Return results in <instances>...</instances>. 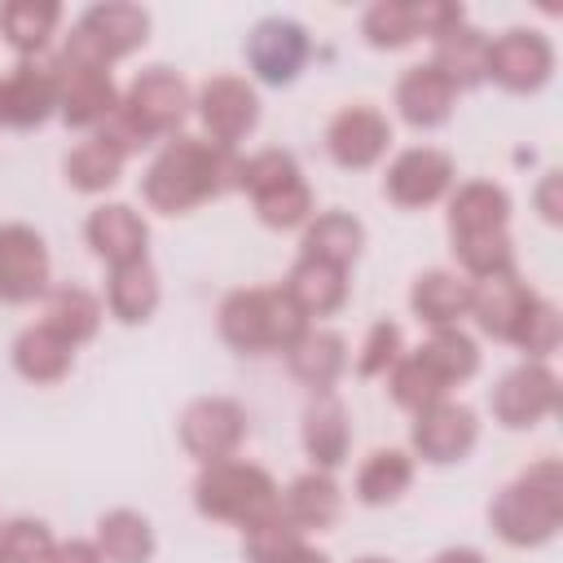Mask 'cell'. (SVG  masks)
<instances>
[{"mask_svg":"<svg viewBox=\"0 0 563 563\" xmlns=\"http://www.w3.org/2000/svg\"><path fill=\"white\" fill-rule=\"evenodd\" d=\"M238 189V154L207 136H167L141 176V198L163 216H185Z\"/></svg>","mask_w":563,"mask_h":563,"instance_id":"cell-1","label":"cell"},{"mask_svg":"<svg viewBox=\"0 0 563 563\" xmlns=\"http://www.w3.org/2000/svg\"><path fill=\"white\" fill-rule=\"evenodd\" d=\"M488 523L506 545H545L563 523V466L559 457L532 462L488 501Z\"/></svg>","mask_w":563,"mask_h":563,"instance_id":"cell-2","label":"cell"},{"mask_svg":"<svg viewBox=\"0 0 563 563\" xmlns=\"http://www.w3.org/2000/svg\"><path fill=\"white\" fill-rule=\"evenodd\" d=\"M216 325L233 352L264 356V352H286L308 330V317L282 286H242L220 299Z\"/></svg>","mask_w":563,"mask_h":563,"instance_id":"cell-3","label":"cell"},{"mask_svg":"<svg viewBox=\"0 0 563 563\" xmlns=\"http://www.w3.org/2000/svg\"><path fill=\"white\" fill-rule=\"evenodd\" d=\"M194 510L202 519L216 523H238L242 532L268 523L273 515H282V493L273 484V475L255 462H211L198 471L194 479Z\"/></svg>","mask_w":563,"mask_h":563,"instance_id":"cell-4","label":"cell"},{"mask_svg":"<svg viewBox=\"0 0 563 563\" xmlns=\"http://www.w3.org/2000/svg\"><path fill=\"white\" fill-rule=\"evenodd\" d=\"M150 40V13L132 0H101L92 9L79 13V22L70 26L66 44H62V62H84V66H106L136 53Z\"/></svg>","mask_w":563,"mask_h":563,"instance_id":"cell-5","label":"cell"},{"mask_svg":"<svg viewBox=\"0 0 563 563\" xmlns=\"http://www.w3.org/2000/svg\"><path fill=\"white\" fill-rule=\"evenodd\" d=\"M189 110H194L189 84H185L172 66H145V70L128 84V92L119 97V110H114V114L132 128V136H136L141 145H150V141L176 136Z\"/></svg>","mask_w":563,"mask_h":563,"instance_id":"cell-6","label":"cell"},{"mask_svg":"<svg viewBox=\"0 0 563 563\" xmlns=\"http://www.w3.org/2000/svg\"><path fill=\"white\" fill-rule=\"evenodd\" d=\"M176 427H180L185 453L198 457L202 466H211V462L238 457V449L246 440V409L229 396H198L185 405Z\"/></svg>","mask_w":563,"mask_h":563,"instance_id":"cell-7","label":"cell"},{"mask_svg":"<svg viewBox=\"0 0 563 563\" xmlns=\"http://www.w3.org/2000/svg\"><path fill=\"white\" fill-rule=\"evenodd\" d=\"M554 75V44L532 26H510L497 40H488L484 53V79H493L506 92H537Z\"/></svg>","mask_w":563,"mask_h":563,"instance_id":"cell-8","label":"cell"},{"mask_svg":"<svg viewBox=\"0 0 563 563\" xmlns=\"http://www.w3.org/2000/svg\"><path fill=\"white\" fill-rule=\"evenodd\" d=\"M194 110L202 119V132L207 141L233 150L238 141H246L260 123V92L242 79V75H211L198 97H194Z\"/></svg>","mask_w":563,"mask_h":563,"instance_id":"cell-9","label":"cell"},{"mask_svg":"<svg viewBox=\"0 0 563 563\" xmlns=\"http://www.w3.org/2000/svg\"><path fill=\"white\" fill-rule=\"evenodd\" d=\"M488 405H493V418L510 431L537 427L541 418H550L559 409V374L545 361H523L510 374H501Z\"/></svg>","mask_w":563,"mask_h":563,"instance_id":"cell-10","label":"cell"},{"mask_svg":"<svg viewBox=\"0 0 563 563\" xmlns=\"http://www.w3.org/2000/svg\"><path fill=\"white\" fill-rule=\"evenodd\" d=\"M409 440H413V453L431 466H449V462H462L475 440H479V418L471 405L462 400H435L427 409L413 413V427H409Z\"/></svg>","mask_w":563,"mask_h":563,"instance_id":"cell-11","label":"cell"},{"mask_svg":"<svg viewBox=\"0 0 563 563\" xmlns=\"http://www.w3.org/2000/svg\"><path fill=\"white\" fill-rule=\"evenodd\" d=\"M48 246L31 224H0V303H35L48 295Z\"/></svg>","mask_w":563,"mask_h":563,"instance_id":"cell-12","label":"cell"},{"mask_svg":"<svg viewBox=\"0 0 563 563\" xmlns=\"http://www.w3.org/2000/svg\"><path fill=\"white\" fill-rule=\"evenodd\" d=\"M57 110V57H18L0 79V128H40Z\"/></svg>","mask_w":563,"mask_h":563,"instance_id":"cell-13","label":"cell"},{"mask_svg":"<svg viewBox=\"0 0 563 563\" xmlns=\"http://www.w3.org/2000/svg\"><path fill=\"white\" fill-rule=\"evenodd\" d=\"M453 189V158L435 145H409L391 158L387 176H383V194L405 207V211H418V207H431L440 202L444 194Z\"/></svg>","mask_w":563,"mask_h":563,"instance_id":"cell-14","label":"cell"},{"mask_svg":"<svg viewBox=\"0 0 563 563\" xmlns=\"http://www.w3.org/2000/svg\"><path fill=\"white\" fill-rule=\"evenodd\" d=\"M312 44H308V31L295 22V18H260L246 35V62L251 70L264 79V84H290L303 62H308Z\"/></svg>","mask_w":563,"mask_h":563,"instance_id":"cell-15","label":"cell"},{"mask_svg":"<svg viewBox=\"0 0 563 563\" xmlns=\"http://www.w3.org/2000/svg\"><path fill=\"white\" fill-rule=\"evenodd\" d=\"M119 110V88L106 66L57 57V114L70 128H101Z\"/></svg>","mask_w":563,"mask_h":563,"instance_id":"cell-16","label":"cell"},{"mask_svg":"<svg viewBox=\"0 0 563 563\" xmlns=\"http://www.w3.org/2000/svg\"><path fill=\"white\" fill-rule=\"evenodd\" d=\"M387 145H391V123H387V114H383L378 106H365V101L343 106V110L330 119V128H325V150H330V158H334L339 167H352V172L374 167V163L387 154Z\"/></svg>","mask_w":563,"mask_h":563,"instance_id":"cell-17","label":"cell"},{"mask_svg":"<svg viewBox=\"0 0 563 563\" xmlns=\"http://www.w3.org/2000/svg\"><path fill=\"white\" fill-rule=\"evenodd\" d=\"M510 233V194L493 180H466L449 198V242H479Z\"/></svg>","mask_w":563,"mask_h":563,"instance_id":"cell-18","label":"cell"},{"mask_svg":"<svg viewBox=\"0 0 563 563\" xmlns=\"http://www.w3.org/2000/svg\"><path fill=\"white\" fill-rule=\"evenodd\" d=\"M84 238H88V246H92L97 260H106L110 268H119V264L145 260L150 224H145V216L132 211L128 202H101L97 211H88Z\"/></svg>","mask_w":563,"mask_h":563,"instance_id":"cell-19","label":"cell"},{"mask_svg":"<svg viewBox=\"0 0 563 563\" xmlns=\"http://www.w3.org/2000/svg\"><path fill=\"white\" fill-rule=\"evenodd\" d=\"M299 435H303V453L312 457V471H334L347 462V444H352V422H347V405L334 391H317L303 405L299 418Z\"/></svg>","mask_w":563,"mask_h":563,"instance_id":"cell-20","label":"cell"},{"mask_svg":"<svg viewBox=\"0 0 563 563\" xmlns=\"http://www.w3.org/2000/svg\"><path fill=\"white\" fill-rule=\"evenodd\" d=\"M471 295H475V282L462 277L457 268H431V273H418L413 286H409V308L422 325L431 330H444V325H457L466 312H471Z\"/></svg>","mask_w":563,"mask_h":563,"instance_id":"cell-21","label":"cell"},{"mask_svg":"<svg viewBox=\"0 0 563 563\" xmlns=\"http://www.w3.org/2000/svg\"><path fill=\"white\" fill-rule=\"evenodd\" d=\"M453 101H457V88L431 62H418L396 79V110L413 128H440L453 114Z\"/></svg>","mask_w":563,"mask_h":563,"instance_id":"cell-22","label":"cell"},{"mask_svg":"<svg viewBox=\"0 0 563 563\" xmlns=\"http://www.w3.org/2000/svg\"><path fill=\"white\" fill-rule=\"evenodd\" d=\"M286 365H290V374L317 396V391H334V383L343 378V369H347V343H343V334H334V330H303L290 347H286Z\"/></svg>","mask_w":563,"mask_h":563,"instance_id":"cell-23","label":"cell"},{"mask_svg":"<svg viewBox=\"0 0 563 563\" xmlns=\"http://www.w3.org/2000/svg\"><path fill=\"white\" fill-rule=\"evenodd\" d=\"M282 515L308 537V532H325L339 523L343 515V493L334 484L330 471H303L290 479V488L282 493Z\"/></svg>","mask_w":563,"mask_h":563,"instance_id":"cell-24","label":"cell"},{"mask_svg":"<svg viewBox=\"0 0 563 563\" xmlns=\"http://www.w3.org/2000/svg\"><path fill=\"white\" fill-rule=\"evenodd\" d=\"M537 290H528V282H519V273H506V277H488V282H475V295H471V317L475 325L488 334V339H501L510 343L523 308L532 303Z\"/></svg>","mask_w":563,"mask_h":563,"instance_id":"cell-25","label":"cell"},{"mask_svg":"<svg viewBox=\"0 0 563 563\" xmlns=\"http://www.w3.org/2000/svg\"><path fill=\"white\" fill-rule=\"evenodd\" d=\"M365 246V224L347 211H321L303 224V238H299V255L303 260H321V264H334V268H347L356 264Z\"/></svg>","mask_w":563,"mask_h":563,"instance_id":"cell-26","label":"cell"},{"mask_svg":"<svg viewBox=\"0 0 563 563\" xmlns=\"http://www.w3.org/2000/svg\"><path fill=\"white\" fill-rule=\"evenodd\" d=\"M282 290L299 303V312L312 321V317H330L343 308L347 299V268H334V264H321V260H295V268L286 273Z\"/></svg>","mask_w":563,"mask_h":563,"instance_id":"cell-27","label":"cell"},{"mask_svg":"<svg viewBox=\"0 0 563 563\" xmlns=\"http://www.w3.org/2000/svg\"><path fill=\"white\" fill-rule=\"evenodd\" d=\"M484 53H488V35L479 26H471V22H457V26H449L444 35L431 40V66L457 92L484 84Z\"/></svg>","mask_w":563,"mask_h":563,"instance_id":"cell-28","label":"cell"},{"mask_svg":"<svg viewBox=\"0 0 563 563\" xmlns=\"http://www.w3.org/2000/svg\"><path fill=\"white\" fill-rule=\"evenodd\" d=\"M75 365V347L44 321L26 325L18 339H13V369L31 383H62Z\"/></svg>","mask_w":563,"mask_h":563,"instance_id":"cell-29","label":"cell"},{"mask_svg":"<svg viewBox=\"0 0 563 563\" xmlns=\"http://www.w3.org/2000/svg\"><path fill=\"white\" fill-rule=\"evenodd\" d=\"M106 308H110V317L123 321V325L150 321L154 308H158V273H154V264H150V260H136V264L110 268Z\"/></svg>","mask_w":563,"mask_h":563,"instance_id":"cell-30","label":"cell"},{"mask_svg":"<svg viewBox=\"0 0 563 563\" xmlns=\"http://www.w3.org/2000/svg\"><path fill=\"white\" fill-rule=\"evenodd\" d=\"M101 317H106L101 299L84 286L66 282V286H48V295H44V325H53L70 347L88 343L101 330Z\"/></svg>","mask_w":563,"mask_h":563,"instance_id":"cell-31","label":"cell"},{"mask_svg":"<svg viewBox=\"0 0 563 563\" xmlns=\"http://www.w3.org/2000/svg\"><path fill=\"white\" fill-rule=\"evenodd\" d=\"M57 22H62V4L57 0H4L0 4V35L22 57H40L48 48Z\"/></svg>","mask_w":563,"mask_h":563,"instance_id":"cell-32","label":"cell"},{"mask_svg":"<svg viewBox=\"0 0 563 563\" xmlns=\"http://www.w3.org/2000/svg\"><path fill=\"white\" fill-rule=\"evenodd\" d=\"M97 550L106 563H150L154 559V528L141 510H106L97 519Z\"/></svg>","mask_w":563,"mask_h":563,"instance_id":"cell-33","label":"cell"},{"mask_svg":"<svg viewBox=\"0 0 563 563\" xmlns=\"http://www.w3.org/2000/svg\"><path fill=\"white\" fill-rule=\"evenodd\" d=\"M246 563H330L286 515H273L268 523L242 532Z\"/></svg>","mask_w":563,"mask_h":563,"instance_id":"cell-34","label":"cell"},{"mask_svg":"<svg viewBox=\"0 0 563 563\" xmlns=\"http://www.w3.org/2000/svg\"><path fill=\"white\" fill-rule=\"evenodd\" d=\"M413 484V457L405 449H374L356 471V497L365 506H391Z\"/></svg>","mask_w":563,"mask_h":563,"instance_id":"cell-35","label":"cell"},{"mask_svg":"<svg viewBox=\"0 0 563 563\" xmlns=\"http://www.w3.org/2000/svg\"><path fill=\"white\" fill-rule=\"evenodd\" d=\"M413 356H418V361H422V365H427L444 387H457V383H466V378L479 369V347H475V339H471V334H462L457 325L431 330Z\"/></svg>","mask_w":563,"mask_h":563,"instance_id":"cell-36","label":"cell"},{"mask_svg":"<svg viewBox=\"0 0 563 563\" xmlns=\"http://www.w3.org/2000/svg\"><path fill=\"white\" fill-rule=\"evenodd\" d=\"M123 154H114L106 141H97V136H88V141H79L70 154H66V163H62V172H66V180L75 185V189H84V194H101V189H110L114 180H119V172H123Z\"/></svg>","mask_w":563,"mask_h":563,"instance_id":"cell-37","label":"cell"},{"mask_svg":"<svg viewBox=\"0 0 563 563\" xmlns=\"http://www.w3.org/2000/svg\"><path fill=\"white\" fill-rule=\"evenodd\" d=\"M361 35L374 48H405L418 40V18L413 0H374L361 18Z\"/></svg>","mask_w":563,"mask_h":563,"instance_id":"cell-38","label":"cell"},{"mask_svg":"<svg viewBox=\"0 0 563 563\" xmlns=\"http://www.w3.org/2000/svg\"><path fill=\"white\" fill-rule=\"evenodd\" d=\"M387 387H391V400H396L400 409H409V413H418V409H427V405H435V400L449 396V387H444L413 352L400 356V361L387 369Z\"/></svg>","mask_w":563,"mask_h":563,"instance_id":"cell-39","label":"cell"},{"mask_svg":"<svg viewBox=\"0 0 563 563\" xmlns=\"http://www.w3.org/2000/svg\"><path fill=\"white\" fill-rule=\"evenodd\" d=\"M299 176L303 172H299L295 154H286V150H260L251 158H238V189L251 194V202L273 194V189H282V185H290V180H299Z\"/></svg>","mask_w":563,"mask_h":563,"instance_id":"cell-40","label":"cell"},{"mask_svg":"<svg viewBox=\"0 0 563 563\" xmlns=\"http://www.w3.org/2000/svg\"><path fill=\"white\" fill-rule=\"evenodd\" d=\"M559 339H563V317H559V308H554L550 299L532 295V303L523 308V317H519L510 343L523 347L528 361H545V356L559 347Z\"/></svg>","mask_w":563,"mask_h":563,"instance_id":"cell-41","label":"cell"},{"mask_svg":"<svg viewBox=\"0 0 563 563\" xmlns=\"http://www.w3.org/2000/svg\"><path fill=\"white\" fill-rule=\"evenodd\" d=\"M255 216H260V224H268V229L308 224V220H312V189H308V180L299 176V180H290V185H282V189H273V194H264V198H255Z\"/></svg>","mask_w":563,"mask_h":563,"instance_id":"cell-42","label":"cell"},{"mask_svg":"<svg viewBox=\"0 0 563 563\" xmlns=\"http://www.w3.org/2000/svg\"><path fill=\"white\" fill-rule=\"evenodd\" d=\"M53 532H48V523L44 519H9L4 528H0V559L4 563H48V554H53Z\"/></svg>","mask_w":563,"mask_h":563,"instance_id":"cell-43","label":"cell"},{"mask_svg":"<svg viewBox=\"0 0 563 563\" xmlns=\"http://www.w3.org/2000/svg\"><path fill=\"white\" fill-rule=\"evenodd\" d=\"M400 356H405L400 325L383 317V321H374V325L365 330V343H361V352H356V374H361V378H378V374H387Z\"/></svg>","mask_w":563,"mask_h":563,"instance_id":"cell-44","label":"cell"},{"mask_svg":"<svg viewBox=\"0 0 563 563\" xmlns=\"http://www.w3.org/2000/svg\"><path fill=\"white\" fill-rule=\"evenodd\" d=\"M537 211L545 224H563V176L559 172H545L541 185H537Z\"/></svg>","mask_w":563,"mask_h":563,"instance_id":"cell-45","label":"cell"},{"mask_svg":"<svg viewBox=\"0 0 563 563\" xmlns=\"http://www.w3.org/2000/svg\"><path fill=\"white\" fill-rule=\"evenodd\" d=\"M48 563H106V559H101V550H97V541H84V537H70V541H57V545H53V554H48Z\"/></svg>","mask_w":563,"mask_h":563,"instance_id":"cell-46","label":"cell"},{"mask_svg":"<svg viewBox=\"0 0 563 563\" xmlns=\"http://www.w3.org/2000/svg\"><path fill=\"white\" fill-rule=\"evenodd\" d=\"M431 563H484V554L471 550V545H449V550H440Z\"/></svg>","mask_w":563,"mask_h":563,"instance_id":"cell-47","label":"cell"},{"mask_svg":"<svg viewBox=\"0 0 563 563\" xmlns=\"http://www.w3.org/2000/svg\"><path fill=\"white\" fill-rule=\"evenodd\" d=\"M356 563H391V559H378V554H365V559H356Z\"/></svg>","mask_w":563,"mask_h":563,"instance_id":"cell-48","label":"cell"},{"mask_svg":"<svg viewBox=\"0 0 563 563\" xmlns=\"http://www.w3.org/2000/svg\"><path fill=\"white\" fill-rule=\"evenodd\" d=\"M0 563H4V559H0Z\"/></svg>","mask_w":563,"mask_h":563,"instance_id":"cell-49","label":"cell"},{"mask_svg":"<svg viewBox=\"0 0 563 563\" xmlns=\"http://www.w3.org/2000/svg\"><path fill=\"white\" fill-rule=\"evenodd\" d=\"M0 528H4V523H0Z\"/></svg>","mask_w":563,"mask_h":563,"instance_id":"cell-50","label":"cell"}]
</instances>
